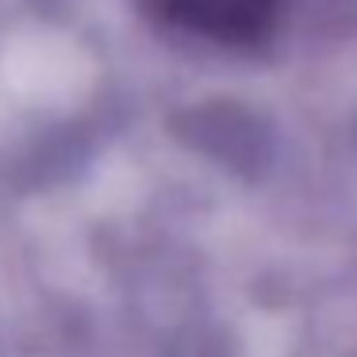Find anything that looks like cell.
<instances>
[{
    "label": "cell",
    "instance_id": "6da1fadb",
    "mask_svg": "<svg viewBox=\"0 0 357 357\" xmlns=\"http://www.w3.org/2000/svg\"><path fill=\"white\" fill-rule=\"evenodd\" d=\"M158 27L211 47H257L269 39L280 0H135Z\"/></svg>",
    "mask_w": 357,
    "mask_h": 357
}]
</instances>
